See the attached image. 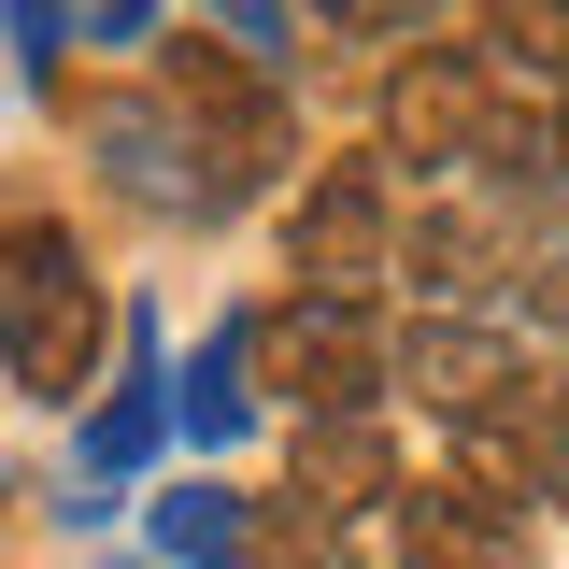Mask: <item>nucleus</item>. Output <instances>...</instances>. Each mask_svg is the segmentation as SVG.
Instances as JSON below:
<instances>
[{"label":"nucleus","mask_w":569,"mask_h":569,"mask_svg":"<svg viewBox=\"0 0 569 569\" xmlns=\"http://www.w3.org/2000/svg\"><path fill=\"white\" fill-rule=\"evenodd\" d=\"M399 399L441 413L456 441L470 427H512V441H541V485H556V427H569V385L541 356L512 342V328H470V313H413L399 328Z\"/></svg>","instance_id":"nucleus-2"},{"label":"nucleus","mask_w":569,"mask_h":569,"mask_svg":"<svg viewBox=\"0 0 569 569\" xmlns=\"http://www.w3.org/2000/svg\"><path fill=\"white\" fill-rule=\"evenodd\" d=\"M157 100L186 114V129L228 157V186L257 200L284 157H299V114H284V71L271 58H242V43H200V29H171L157 43Z\"/></svg>","instance_id":"nucleus-4"},{"label":"nucleus","mask_w":569,"mask_h":569,"mask_svg":"<svg viewBox=\"0 0 569 569\" xmlns=\"http://www.w3.org/2000/svg\"><path fill=\"white\" fill-rule=\"evenodd\" d=\"M257 370H271V399H284L299 427H342V413H370V399L399 385V342H385V313H370V299L299 284L284 313H257Z\"/></svg>","instance_id":"nucleus-3"},{"label":"nucleus","mask_w":569,"mask_h":569,"mask_svg":"<svg viewBox=\"0 0 569 569\" xmlns=\"http://www.w3.org/2000/svg\"><path fill=\"white\" fill-rule=\"evenodd\" d=\"M157 541L186 569H242V541H257V498H228V485H171L157 498Z\"/></svg>","instance_id":"nucleus-10"},{"label":"nucleus","mask_w":569,"mask_h":569,"mask_svg":"<svg viewBox=\"0 0 569 569\" xmlns=\"http://www.w3.org/2000/svg\"><path fill=\"white\" fill-rule=\"evenodd\" d=\"M171 427H186V441H242V427H257V328H213V342H200Z\"/></svg>","instance_id":"nucleus-9"},{"label":"nucleus","mask_w":569,"mask_h":569,"mask_svg":"<svg viewBox=\"0 0 569 569\" xmlns=\"http://www.w3.org/2000/svg\"><path fill=\"white\" fill-rule=\"evenodd\" d=\"M157 427H171V385H157V356H142L129 399H114V413H86V470H142V456H157Z\"/></svg>","instance_id":"nucleus-12"},{"label":"nucleus","mask_w":569,"mask_h":569,"mask_svg":"<svg viewBox=\"0 0 569 569\" xmlns=\"http://www.w3.org/2000/svg\"><path fill=\"white\" fill-rule=\"evenodd\" d=\"M284 485H299V498H328V512H385V498H399V456L370 441V413H342V427H299Z\"/></svg>","instance_id":"nucleus-8"},{"label":"nucleus","mask_w":569,"mask_h":569,"mask_svg":"<svg viewBox=\"0 0 569 569\" xmlns=\"http://www.w3.org/2000/svg\"><path fill=\"white\" fill-rule=\"evenodd\" d=\"M556 498H569V427H556Z\"/></svg>","instance_id":"nucleus-15"},{"label":"nucleus","mask_w":569,"mask_h":569,"mask_svg":"<svg viewBox=\"0 0 569 569\" xmlns=\"http://www.w3.org/2000/svg\"><path fill=\"white\" fill-rule=\"evenodd\" d=\"M498 58L541 71V86H569V0H498Z\"/></svg>","instance_id":"nucleus-13"},{"label":"nucleus","mask_w":569,"mask_h":569,"mask_svg":"<svg viewBox=\"0 0 569 569\" xmlns=\"http://www.w3.org/2000/svg\"><path fill=\"white\" fill-rule=\"evenodd\" d=\"M71 142L129 186L142 213H186V228H213V213H242V186H228V157H213L171 100H157V71L142 86H114V100H71Z\"/></svg>","instance_id":"nucleus-5"},{"label":"nucleus","mask_w":569,"mask_h":569,"mask_svg":"<svg viewBox=\"0 0 569 569\" xmlns=\"http://www.w3.org/2000/svg\"><path fill=\"white\" fill-rule=\"evenodd\" d=\"M385 541H399V569H541L527 527H512V498H485V485H399Z\"/></svg>","instance_id":"nucleus-7"},{"label":"nucleus","mask_w":569,"mask_h":569,"mask_svg":"<svg viewBox=\"0 0 569 569\" xmlns=\"http://www.w3.org/2000/svg\"><path fill=\"white\" fill-rule=\"evenodd\" d=\"M100 342H114V299L86 271V242H71L58 213H14L0 228V370L29 399H86Z\"/></svg>","instance_id":"nucleus-1"},{"label":"nucleus","mask_w":569,"mask_h":569,"mask_svg":"<svg viewBox=\"0 0 569 569\" xmlns=\"http://www.w3.org/2000/svg\"><path fill=\"white\" fill-rule=\"evenodd\" d=\"M284 271L328 284V299H370V284L399 271V171H385V157L313 171V186L284 200Z\"/></svg>","instance_id":"nucleus-6"},{"label":"nucleus","mask_w":569,"mask_h":569,"mask_svg":"<svg viewBox=\"0 0 569 569\" xmlns=\"http://www.w3.org/2000/svg\"><path fill=\"white\" fill-rule=\"evenodd\" d=\"M313 14H328V29H356V43H427L456 0H313Z\"/></svg>","instance_id":"nucleus-14"},{"label":"nucleus","mask_w":569,"mask_h":569,"mask_svg":"<svg viewBox=\"0 0 569 569\" xmlns=\"http://www.w3.org/2000/svg\"><path fill=\"white\" fill-rule=\"evenodd\" d=\"M242 569H356V541H342V512L328 498H257V541H242Z\"/></svg>","instance_id":"nucleus-11"}]
</instances>
